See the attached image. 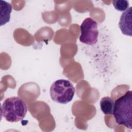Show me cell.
I'll return each instance as SVG.
<instances>
[{"label": "cell", "mask_w": 132, "mask_h": 132, "mask_svg": "<svg viewBox=\"0 0 132 132\" xmlns=\"http://www.w3.org/2000/svg\"><path fill=\"white\" fill-rule=\"evenodd\" d=\"M112 3L115 9L120 11H124L129 8V2L126 0H115Z\"/></svg>", "instance_id": "obj_8"}, {"label": "cell", "mask_w": 132, "mask_h": 132, "mask_svg": "<svg viewBox=\"0 0 132 132\" xmlns=\"http://www.w3.org/2000/svg\"><path fill=\"white\" fill-rule=\"evenodd\" d=\"M74 94L75 88L71 82L68 80L58 79L50 87L51 98L59 104H68L72 100Z\"/></svg>", "instance_id": "obj_3"}, {"label": "cell", "mask_w": 132, "mask_h": 132, "mask_svg": "<svg viewBox=\"0 0 132 132\" xmlns=\"http://www.w3.org/2000/svg\"><path fill=\"white\" fill-rule=\"evenodd\" d=\"M114 106V101L109 96H105L100 101L101 109L105 114H113Z\"/></svg>", "instance_id": "obj_7"}, {"label": "cell", "mask_w": 132, "mask_h": 132, "mask_svg": "<svg viewBox=\"0 0 132 132\" xmlns=\"http://www.w3.org/2000/svg\"><path fill=\"white\" fill-rule=\"evenodd\" d=\"M27 112L26 102L19 96L7 98L3 103L1 114L7 121L18 122L24 119Z\"/></svg>", "instance_id": "obj_2"}, {"label": "cell", "mask_w": 132, "mask_h": 132, "mask_svg": "<svg viewBox=\"0 0 132 132\" xmlns=\"http://www.w3.org/2000/svg\"><path fill=\"white\" fill-rule=\"evenodd\" d=\"M132 91L125 94L114 101L113 115L116 122L119 125L132 128Z\"/></svg>", "instance_id": "obj_1"}, {"label": "cell", "mask_w": 132, "mask_h": 132, "mask_svg": "<svg viewBox=\"0 0 132 132\" xmlns=\"http://www.w3.org/2000/svg\"><path fill=\"white\" fill-rule=\"evenodd\" d=\"M1 6V26H3L10 21L12 11L11 5L4 1H0Z\"/></svg>", "instance_id": "obj_6"}, {"label": "cell", "mask_w": 132, "mask_h": 132, "mask_svg": "<svg viewBox=\"0 0 132 132\" xmlns=\"http://www.w3.org/2000/svg\"><path fill=\"white\" fill-rule=\"evenodd\" d=\"M97 22L91 18L85 19L80 25L81 34L80 41L84 44L91 45L97 42L98 30Z\"/></svg>", "instance_id": "obj_4"}, {"label": "cell", "mask_w": 132, "mask_h": 132, "mask_svg": "<svg viewBox=\"0 0 132 132\" xmlns=\"http://www.w3.org/2000/svg\"><path fill=\"white\" fill-rule=\"evenodd\" d=\"M131 10L132 7H130L124 11L121 15L119 23V27L122 34L130 37L132 36Z\"/></svg>", "instance_id": "obj_5"}]
</instances>
